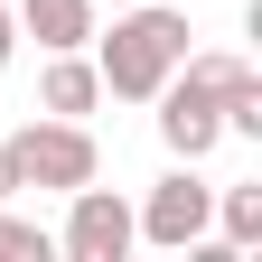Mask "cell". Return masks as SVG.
Returning a JSON list of instances; mask_svg holds the SVG:
<instances>
[{
	"label": "cell",
	"mask_w": 262,
	"mask_h": 262,
	"mask_svg": "<svg viewBox=\"0 0 262 262\" xmlns=\"http://www.w3.org/2000/svg\"><path fill=\"white\" fill-rule=\"evenodd\" d=\"M178 56H187V10H122L113 28H94V75H103L113 103H150L159 84L178 75Z\"/></svg>",
	"instance_id": "cell-1"
},
{
	"label": "cell",
	"mask_w": 262,
	"mask_h": 262,
	"mask_svg": "<svg viewBox=\"0 0 262 262\" xmlns=\"http://www.w3.org/2000/svg\"><path fill=\"white\" fill-rule=\"evenodd\" d=\"M0 150H10V178H19V187H56V196H66V187L103 178V150H94V131H84V122H56V113L19 122Z\"/></svg>",
	"instance_id": "cell-2"
},
{
	"label": "cell",
	"mask_w": 262,
	"mask_h": 262,
	"mask_svg": "<svg viewBox=\"0 0 262 262\" xmlns=\"http://www.w3.org/2000/svg\"><path fill=\"white\" fill-rule=\"evenodd\" d=\"M131 225H141V244H159V253H187L196 234H206L215 225V187L196 178V159H178V169L131 206Z\"/></svg>",
	"instance_id": "cell-3"
},
{
	"label": "cell",
	"mask_w": 262,
	"mask_h": 262,
	"mask_svg": "<svg viewBox=\"0 0 262 262\" xmlns=\"http://www.w3.org/2000/svg\"><path fill=\"white\" fill-rule=\"evenodd\" d=\"M131 244H141V225H131V196H113V187H66V234H56V253L66 262H122Z\"/></svg>",
	"instance_id": "cell-4"
},
{
	"label": "cell",
	"mask_w": 262,
	"mask_h": 262,
	"mask_svg": "<svg viewBox=\"0 0 262 262\" xmlns=\"http://www.w3.org/2000/svg\"><path fill=\"white\" fill-rule=\"evenodd\" d=\"M150 103H159V141H169V159H206V150L225 141V94H215V84H196L187 66L150 94Z\"/></svg>",
	"instance_id": "cell-5"
},
{
	"label": "cell",
	"mask_w": 262,
	"mask_h": 262,
	"mask_svg": "<svg viewBox=\"0 0 262 262\" xmlns=\"http://www.w3.org/2000/svg\"><path fill=\"white\" fill-rule=\"evenodd\" d=\"M94 103H103V75H94V56H84V47H56V56H47V84H38V113L84 122Z\"/></svg>",
	"instance_id": "cell-6"
},
{
	"label": "cell",
	"mask_w": 262,
	"mask_h": 262,
	"mask_svg": "<svg viewBox=\"0 0 262 262\" xmlns=\"http://www.w3.org/2000/svg\"><path fill=\"white\" fill-rule=\"evenodd\" d=\"M19 38H38L47 56L56 47H94V28H103V19H94V0H19Z\"/></svg>",
	"instance_id": "cell-7"
},
{
	"label": "cell",
	"mask_w": 262,
	"mask_h": 262,
	"mask_svg": "<svg viewBox=\"0 0 262 262\" xmlns=\"http://www.w3.org/2000/svg\"><path fill=\"white\" fill-rule=\"evenodd\" d=\"M215 225H225L234 253H253L262 244V187H215Z\"/></svg>",
	"instance_id": "cell-8"
},
{
	"label": "cell",
	"mask_w": 262,
	"mask_h": 262,
	"mask_svg": "<svg viewBox=\"0 0 262 262\" xmlns=\"http://www.w3.org/2000/svg\"><path fill=\"white\" fill-rule=\"evenodd\" d=\"M10 253H19V262H47L56 234H47L38 215H10V196H0V262H10Z\"/></svg>",
	"instance_id": "cell-9"
},
{
	"label": "cell",
	"mask_w": 262,
	"mask_h": 262,
	"mask_svg": "<svg viewBox=\"0 0 262 262\" xmlns=\"http://www.w3.org/2000/svg\"><path fill=\"white\" fill-rule=\"evenodd\" d=\"M19 56V19H10V0H0V66Z\"/></svg>",
	"instance_id": "cell-10"
},
{
	"label": "cell",
	"mask_w": 262,
	"mask_h": 262,
	"mask_svg": "<svg viewBox=\"0 0 262 262\" xmlns=\"http://www.w3.org/2000/svg\"><path fill=\"white\" fill-rule=\"evenodd\" d=\"M0 196H19V178H10V150H0Z\"/></svg>",
	"instance_id": "cell-11"
}]
</instances>
